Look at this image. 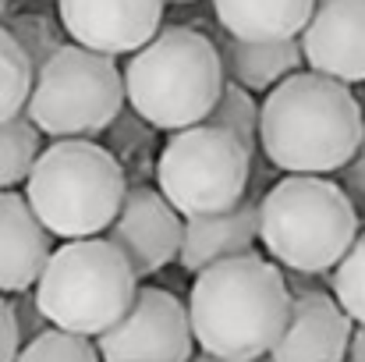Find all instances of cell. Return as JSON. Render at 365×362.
Listing matches in <instances>:
<instances>
[{
    "instance_id": "6da1fadb",
    "label": "cell",
    "mask_w": 365,
    "mask_h": 362,
    "mask_svg": "<svg viewBox=\"0 0 365 362\" xmlns=\"http://www.w3.org/2000/svg\"><path fill=\"white\" fill-rule=\"evenodd\" d=\"M291 306V284L284 270L245 252L220 259L195 273L188 291L192 341L213 359H266L277 345Z\"/></svg>"
},
{
    "instance_id": "7a4b0ae2",
    "label": "cell",
    "mask_w": 365,
    "mask_h": 362,
    "mask_svg": "<svg viewBox=\"0 0 365 362\" xmlns=\"http://www.w3.org/2000/svg\"><path fill=\"white\" fill-rule=\"evenodd\" d=\"M365 135V107L351 86L294 71L259 104V146L284 174H334Z\"/></svg>"
},
{
    "instance_id": "3957f363",
    "label": "cell",
    "mask_w": 365,
    "mask_h": 362,
    "mask_svg": "<svg viewBox=\"0 0 365 362\" xmlns=\"http://www.w3.org/2000/svg\"><path fill=\"white\" fill-rule=\"evenodd\" d=\"M124 107L156 131L202 124L224 93L217 43L188 25H160V32L128 54L121 64Z\"/></svg>"
},
{
    "instance_id": "277c9868",
    "label": "cell",
    "mask_w": 365,
    "mask_h": 362,
    "mask_svg": "<svg viewBox=\"0 0 365 362\" xmlns=\"http://www.w3.org/2000/svg\"><path fill=\"white\" fill-rule=\"evenodd\" d=\"M255 213L259 245L294 277L330 273L359 235L355 203L323 174H284L255 203Z\"/></svg>"
},
{
    "instance_id": "5b68a950",
    "label": "cell",
    "mask_w": 365,
    "mask_h": 362,
    "mask_svg": "<svg viewBox=\"0 0 365 362\" xmlns=\"http://www.w3.org/2000/svg\"><path fill=\"white\" fill-rule=\"evenodd\" d=\"M128 174L96 139H53L39 149L25 203L50 238H100L121 210Z\"/></svg>"
},
{
    "instance_id": "8992f818",
    "label": "cell",
    "mask_w": 365,
    "mask_h": 362,
    "mask_svg": "<svg viewBox=\"0 0 365 362\" xmlns=\"http://www.w3.org/2000/svg\"><path fill=\"white\" fill-rule=\"evenodd\" d=\"M138 277L107 238L64 241L32 284L36 309L57 331L96 338L131 309Z\"/></svg>"
},
{
    "instance_id": "52a82bcc",
    "label": "cell",
    "mask_w": 365,
    "mask_h": 362,
    "mask_svg": "<svg viewBox=\"0 0 365 362\" xmlns=\"http://www.w3.org/2000/svg\"><path fill=\"white\" fill-rule=\"evenodd\" d=\"M121 107L124 82L118 57L64 43L32 71L25 118L50 139H100Z\"/></svg>"
},
{
    "instance_id": "ba28073f",
    "label": "cell",
    "mask_w": 365,
    "mask_h": 362,
    "mask_svg": "<svg viewBox=\"0 0 365 362\" xmlns=\"http://www.w3.org/2000/svg\"><path fill=\"white\" fill-rule=\"evenodd\" d=\"M156 192L185 217L224 213L242 203L252 178V153L235 135L213 124L170 131L153 164Z\"/></svg>"
},
{
    "instance_id": "9c48e42d",
    "label": "cell",
    "mask_w": 365,
    "mask_h": 362,
    "mask_svg": "<svg viewBox=\"0 0 365 362\" xmlns=\"http://www.w3.org/2000/svg\"><path fill=\"white\" fill-rule=\"evenodd\" d=\"M93 345L100 362H188L195 356L188 309L163 288H138L131 309Z\"/></svg>"
},
{
    "instance_id": "30bf717a",
    "label": "cell",
    "mask_w": 365,
    "mask_h": 362,
    "mask_svg": "<svg viewBox=\"0 0 365 362\" xmlns=\"http://www.w3.org/2000/svg\"><path fill=\"white\" fill-rule=\"evenodd\" d=\"M167 14V0H57V21L68 39L107 54L128 57L145 46Z\"/></svg>"
},
{
    "instance_id": "8fae6325",
    "label": "cell",
    "mask_w": 365,
    "mask_h": 362,
    "mask_svg": "<svg viewBox=\"0 0 365 362\" xmlns=\"http://www.w3.org/2000/svg\"><path fill=\"white\" fill-rule=\"evenodd\" d=\"M103 238L128 259L135 277H153L178 259L181 217L153 185H128L121 210Z\"/></svg>"
},
{
    "instance_id": "7c38bea8",
    "label": "cell",
    "mask_w": 365,
    "mask_h": 362,
    "mask_svg": "<svg viewBox=\"0 0 365 362\" xmlns=\"http://www.w3.org/2000/svg\"><path fill=\"white\" fill-rule=\"evenodd\" d=\"M298 36L309 71L344 86L365 82V0H316Z\"/></svg>"
},
{
    "instance_id": "4fadbf2b",
    "label": "cell",
    "mask_w": 365,
    "mask_h": 362,
    "mask_svg": "<svg viewBox=\"0 0 365 362\" xmlns=\"http://www.w3.org/2000/svg\"><path fill=\"white\" fill-rule=\"evenodd\" d=\"M351 320L327 291H291L287 320L277 345L266 352L269 362H344L351 341Z\"/></svg>"
},
{
    "instance_id": "5bb4252c",
    "label": "cell",
    "mask_w": 365,
    "mask_h": 362,
    "mask_svg": "<svg viewBox=\"0 0 365 362\" xmlns=\"http://www.w3.org/2000/svg\"><path fill=\"white\" fill-rule=\"evenodd\" d=\"M259 245V213L255 199H242L224 213H206V217H185L181 221V245H178V263L195 277L199 270L255 252Z\"/></svg>"
},
{
    "instance_id": "9a60e30c",
    "label": "cell",
    "mask_w": 365,
    "mask_h": 362,
    "mask_svg": "<svg viewBox=\"0 0 365 362\" xmlns=\"http://www.w3.org/2000/svg\"><path fill=\"white\" fill-rule=\"evenodd\" d=\"M53 252V238L29 210L25 196L0 192V295L29 291Z\"/></svg>"
},
{
    "instance_id": "2e32d148",
    "label": "cell",
    "mask_w": 365,
    "mask_h": 362,
    "mask_svg": "<svg viewBox=\"0 0 365 362\" xmlns=\"http://www.w3.org/2000/svg\"><path fill=\"white\" fill-rule=\"evenodd\" d=\"M224 79L242 86L245 93H269L277 82L287 75L302 71V46L298 39H273V43H252V39H235L224 36L217 43Z\"/></svg>"
},
{
    "instance_id": "e0dca14e",
    "label": "cell",
    "mask_w": 365,
    "mask_h": 362,
    "mask_svg": "<svg viewBox=\"0 0 365 362\" xmlns=\"http://www.w3.org/2000/svg\"><path fill=\"white\" fill-rule=\"evenodd\" d=\"M316 0H213L217 21L227 36L273 43V39H298L312 14Z\"/></svg>"
},
{
    "instance_id": "ac0fdd59",
    "label": "cell",
    "mask_w": 365,
    "mask_h": 362,
    "mask_svg": "<svg viewBox=\"0 0 365 362\" xmlns=\"http://www.w3.org/2000/svg\"><path fill=\"white\" fill-rule=\"evenodd\" d=\"M39 149L43 135L25 114L0 124V192H14L18 185H25Z\"/></svg>"
},
{
    "instance_id": "d6986e66",
    "label": "cell",
    "mask_w": 365,
    "mask_h": 362,
    "mask_svg": "<svg viewBox=\"0 0 365 362\" xmlns=\"http://www.w3.org/2000/svg\"><path fill=\"white\" fill-rule=\"evenodd\" d=\"M7 32H11V39L21 46V54L29 57V64H32V71L50 57V54H57L64 43H71L68 39V32H64V25L57 21V14H50V11H7V18L0 21Z\"/></svg>"
},
{
    "instance_id": "ffe728a7",
    "label": "cell",
    "mask_w": 365,
    "mask_h": 362,
    "mask_svg": "<svg viewBox=\"0 0 365 362\" xmlns=\"http://www.w3.org/2000/svg\"><path fill=\"white\" fill-rule=\"evenodd\" d=\"M103 142V149L121 164V171L128 174L131 167H142V164H156V149H153V142H156V128H149L145 121L138 118L135 111H128V107H121V114L110 121L107 128H103V135H100Z\"/></svg>"
},
{
    "instance_id": "44dd1931",
    "label": "cell",
    "mask_w": 365,
    "mask_h": 362,
    "mask_svg": "<svg viewBox=\"0 0 365 362\" xmlns=\"http://www.w3.org/2000/svg\"><path fill=\"white\" fill-rule=\"evenodd\" d=\"M330 291L334 302L348 313V320L355 327H365V231L355 235L348 252L330 270Z\"/></svg>"
},
{
    "instance_id": "7402d4cb",
    "label": "cell",
    "mask_w": 365,
    "mask_h": 362,
    "mask_svg": "<svg viewBox=\"0 0 365 362\" xmlns=\"http://www.w3.org/2000/svg\"><path fill=\"white\" fill-rule=\"evenodd\" d=\"M202 124H213V128H224L227 135H235L248 153H255L259 146V104L252 93H245L242 86L235 82H224V93L217 100V107L210 111V118Z\"/></svg>"
},
{
    "instance_id": "603a6c76",
    "label": "cell",
    "mask_w": 365,
    "mask_h": 362,
    "mask_svg": "<svg viewBox=\"0 0 365 362\" xmlns=\"http://www.w3.org/2000/svg\"><path fill=\"white\" fill-rule=\"evenodd\" d=\"M32 89V64L11 32L0 25V124L25 114V100Z\"/></svg>"
},
{
    "instance_id": "cb8c5ba5",
    "label": "cell",
    "mask_w": 365,
    "mask_h": 362,
    "mask_svg": "<svg viewBox=\"0 0 365 362\" xmlns=\"http://www.w3.org/2000/svg\"><path fill=\"white\" fill-rule=\"evenodd\" d=\"M14 362H100V352H96L93 338L46 327L43 334H36L32 341H25L18 348Z\"/></svg>"
},
{
    "instance_id": "d4e9b609",
    "label": "cell",
    "mask_w": 365,
    "mask_h": 362,
    "mask_svg": "<svg viewBox=\"0 0 365 362\" xmlns=\"http://www.w3.org/2000/svg\"><path fill=\"white\" fill-rule=\"evenodd\" d=\"M11 309H14V323H18V338H21V345L32 341L36 334H43V331L50 327V323L43 320V313L36 309L32 288H29V291H18V298L11 302Z\"/></svg>"
},
{
    "instance_id": "484cf974",
    "label": "cell",
    "mask_w": 365,
    "mask_h": 362,
    "mask_svg": "<svg viewBox=\"0 0 365 362\" xmlns=\"http://www.w3.org/2000/svg\"><path fill=\"white\" fill-rule=\"evenodd\" d=\"M337 174H341L337 185L344 188V196H348L355 206H365V135H362V142H359V149H355V156H351Z\"/></svg>"
},
{
    "instance_id": "4316f807",
    "label": "cell",
    "mask_w": 365,
    "mask_h": 362,
    "mask_svg": "<svg viewBox=\"0 0 365 362\" xmlns=\"http://www.w3.org/2000/svg\"><path fill=\"white\" fill-rule=\"evenodd\" d=\"M18 348H21V338H18L14 309H11V302L0 295V362H14Z\"/></svg>"
},
{
    "instance_id": "83f0119b",
    "label": "cell",
    "mask_w": 365,
    "mask_h": 362,
    "mask_svg": "<svg viewBox=\"0 0 365 362\" xmlns=\"http://www.w3.org/2000/svg\"><path fill=\"white\" fill-rule=\"evenodd\" d=\"M344 362H365V327H351V341H348Z\"/></svg>"
},
{
    "instance_id": "f1b7e54d",
    "label": "cell",
    "mask_w": 365,
    "mask_h": 362,
    "mask_svg": "<svg viewBox=\"0 0 365 362\" xmlns=\"http://www.w3.org/2000/svg\"><path fill=\"white\" fill-rule=\"evenodd\" d=\"M188 362H238V359H213V356H202V352H195ZM245 362H269V359H245Z\"/></svg>"
},
{
    "instance_id": "f546056e",
    "label": "cell",
    "mask_w": 365,
    "mask_h": 362,
    "mask_svg": "<svg viewBox=\"0 0 365 362\" xmlns=\"http://www.w3.org/2000/svg\"><path fill=\"white\" fill-rule=\"evenodd\" d=\"M7 11H11V0H0V21L7 18Z\"/></svg>"
},
{
    "instance_id": "4dcf8cb0",
    "label": "cell",
    "mask_w": 365,
    "mask_h": 362,
    "mask_svg": "<svg viewBox=\"0 0 365 362\" xmlns=\"http://www.w3.org/2000/svg\"><path fill=\"white\" fill-rule=\"evenodd\" d=\"M32 4H57V0H32Z\"/></svg>"
},
{
    "instance_id": "1f68e13d",
    "label": "cell",
    "mask_w": 365,
    "mask_h": 362,
    "mask_svg": "<svg viewBox=\"0 0 365 362\" xmlns=\"http://www.w3.org/2000/svg\"><path fill=\"white\" fill-rule=\"evenodd\" d=\"M167 4H192V0H167Z\"/></svg>"
}]
</instances>
